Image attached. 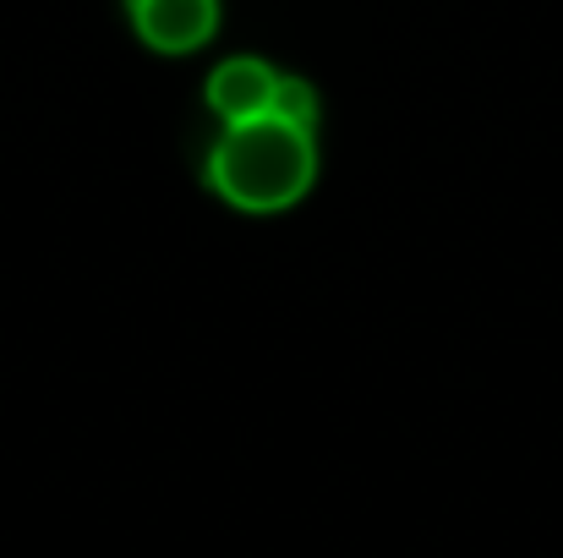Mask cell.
Masks as SVG:
<instances>
[{"label":"cell","mask_w":563,"mask_h":558,"mask_svg":"<svg viewBox=\"0 0 563 558\" xmlns=\"http://www.w3.org/2000/svg\"><path fill=\"white\" fill-rule=\"evenodd\" d=\"M132 28L165 55L202 50L219 28V0H132Z\"/></svg>","instance_id":"7a4b0ae2"},{"label":"cell","mask_w":563,"mask_h":558,"mask_svg":"<svg viewBox=\"0 0 563 558\" xmlns=\"http://www.w3.org/2000/svg\"><path fill=\"white\" fill-rule=\"evenodd\" d=\"M274 116L290 121V127H301V132H312V127H318V94H312L301 77H279V88H274Z\"/></svg>","instance_id":"277c9868"},{"label":"cell","mask_w":563,"mask_h":558,"mask_svg":"<svg viewBox=\"0 0 563 558\" xmlns=\"http://www.w3.org/2000/svg\"><path fill=\"white\" fill-rule=\"evenodd\" d=\"M274 88H279V72H268L263 61H224L213 77H208V105L241 127V121H257V116H274Z\"/></svg>","instance_id":"3957f363"},{"label":"cell","mask_w":563,"mask_h":558,"mask_svg":"<svg viewBox=\"0 0 563 558\" xmlns=\"http://www.w3.org/2000/svg\"><path fill=\"white\" fill-rule=\"evenodd\" d=\"M312 176H318L312 132H301L279 116H257V121L230 127L208 154V186L246 214L290 208L312 186Z\"/></svg>","instance_id":"6da1fadb"}]
</instances>
